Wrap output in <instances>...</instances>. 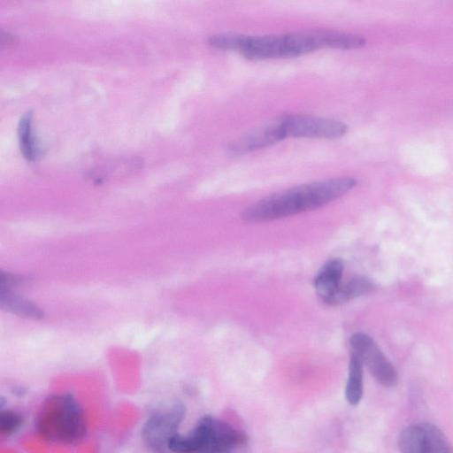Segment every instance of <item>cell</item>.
<instances>
[{
    "mask_svg": "<svg viewBox=\"0 0 453 453\" xmlns=\"http://www.w3.org/2000/svg\"><path fill=\"white\" fill-rule=\"evenodd\" d=\"M357 184L350 177L333 178L299 185L272 194L250 205L241 214L248 222H265L323 206L351 190Z\"/></svg>",
    "mask_w": 453,
    "mask_h": 453,
    "instance_id": "6da1fadb",
    "label": "cell"
},
{
    "mask_svg": "<svg viewBox=\"0 0 453 453\" xmlns=\"http://www.w3.org/2000/svg\"><path fill=\"white\" fill-rule=\"evenodd\" d=\"M36 428L48 441L73 444L84 438L87 424L83 410L73 395L56 394L42 404Z\"/></svg>",
    "mask_w": 453,
    "mask_h": 453,
    "instance_id": "7a4b0ae2",
    "label": "cell"
},
{
    "mask_svg": "<svg viewBox=\"0 0 453 453\" xmlns=\"http://www.w3.org/2000/svg\"><path fill=\"white\" fill-rule=\"evenodd\" d=\"M244 432L211 415L202 417L187 434L177 433L168 443L173 453H235L244 446Z\"/></svg>",
    "mask_w": 453,
    "mask_h": 453,
    "instance_id": "3957f363",
    "label": "cell"
},
{
    "mask_svg": "<svg viewBox=\"0 0 453 453\" xmlns=\"http://www.w3.org/2000/svg\"><path fill=\"white\" fill-rule=\"evenodd\" d=\"M185 417V407L180 403L153 413L142 426L144 444L155 453H166L170 440L178 433Z\"/></svg>",
    "mask_w": 453,
    "mask_h": 453,
    "instance_id": "277c9868",
    "label": "cell"
},
{
    "mask_svg": "<svg viewBox=\"0 0 453 453\" xmlns=\"http://www.w3.org/2000/svg\"><path fill=\"white\" fill-rule=\"evenodd\" d=\"M279 122L285 139H336L348 131V126L342 121L308 115H288Z\"/></svg>",
    "mask_w": 453,
    "mask_h": 453,
    "instance_id": "5b68a950",
    "label": "cell"
},
{
    "mask_svg": "<svg viewBox=\"0 0 453 453\" xmlns=\"http://www.w3.org/2000/svg\"><path fill=\"white\" fill-rule=\"evenodd\" d=\"M349 343L352 352L360 357L380 384L387 388L396 385V370L369 335L360 332L355 333L350 336Z\"/></svg>",
    "mask_w": 453,
    "mask_h": 453,
    "instance_id": "8992f818",
    "label": "cell"
},
{
    "mask_svg": "<svg viewBox=\"0 0 453 453\" xmlns=\"http://www.w3.org/2000/svg\"><path fill=\"white\" fill-rule=\"evenodd\" d=\"M400 453H453L444 434L430 423H417L403 429L398 437Z\"/></svg>",
    "mask_w": 453,
    "mask_h": 453,
    "instance_id": "52a82bcc",
    "label": "cell"
},
{
    "mask_svg": "<svg viewBox=\"0 0 453 453\" xmlns=\"http://www.w3.org/2000/svg\"><path fill=\"white\" fill-rule=\"evenodd\" d=\"M238 51L252 60L292 58L288 34L242 35Z\"/></svg>",
    "mask_w": 453,
    "mask_h": 453,
    "instance_id": "ba28073f",
    "label": "cell"
},
{
    "mask_svg": "<svg viewBox=\"0 0 453 453\" xmlns=\"http://www.w3.org/2000/svg\"><path fill=\"white\" fill-rule=\"evenodd\" d=\"M284 139L282 129L277 121L233 141L228 145V150L235 155L246 154L269 147Z\"/></svg>",
    "mask_w": 453,
    "mask_h": 453,
    "instance_id": "9c48e42d",
    "label": "cell"
},
{
    "mask_svg": "<svg viewBox=\"0 0 453 453\" xmlns=\"http://www.w3.org/2000/svg\"><path fill=\"white\" fill-rule=\"evenodd\" d=\"M343 263L339 258L326 261L314 278L313 285L317 294L326 303L340 288Z\"/></svg>",
    "mask_w": 453,
    "mask_h": 453,
    "instance_id": "30bf717a",
    "label": "cell"
},
{
    "mask_svg": "<svg viewBox=\"0 0 453 453\" xmlns=\"http://www.w3.org/2000/svg\"><path fill=\"white\" fill-rule=\"evenodd\" d=\"M364 393L363 363L354 352L351 353L349 364V373L345 388V397L351 405H357Z\"/></svg>",
    "mask_w": 453,
    "mask_h": 453,
    "instance_id": "8fae6325",
    "label": "cell"
},
{
    "mask_svg": "<svg viewBox=\"0 0 453 453\" xmlns=\"http://www.w3.org/2000/svg\"><path fill=\"white\" fill-rule=\"evenodd\" d=\"M374 288L373 283L367 278L357 277L341 286L336 293L326 303L330 305H339L351 299L370 293Z\"/></svg>",
    "mask_w": 453,
    "mask_h": 453,
    "instance_id": "7c38bea8",
    "label": "cell"
},
{
    "mask_svg": "<svg viewBox=\"0 0 453 453\" xmlns=\"http://www.w3.org/2000/svg\"><path fill=\"white\" fill-rule=\"evenodd\" d=\"M20 150L27 160H34L38 155V150L32 136V113L26 112L20 118L19 127Z\"/></svg>",
    "mask_w": 453,
    "mask_h": 453,
    "instance_id": "4fadbf2b",
    "label": "cell"
},
{
    "mask_svg": "<svg viewBox=\"0 0 453 453\" xmlns=\"http://www.w3.org/2000/svg\"><path fill=\"white\" fill-rule=\"evenodd\" d=\"M1 303L3 306H6L8 310H12L18 314L34 318L41 315L39 309L35 305L9 293L4 294L2 292Z\"/></svg>",
    "mask_w": 453,
    "mask_h": 453,
    "instance_id": "5bb4252c",
    "label": "cell"
},
{
    "mask_svg": "<svg viewBox=\"0 0 453 453\" xmlns=\"http://www.w3.org/2000/svg\"><path fill=\"white\" fill-rule=\"evenodd\" d=\"M24 423L23 416L12 409L2 410L0 412V432L9 436L17 433Z\"/></svg>",
    "mask_w": 453,
    "mask_h": 453,
    "instance_id": "9a60e30c",
    "label": "cell"
}]
</instances>
